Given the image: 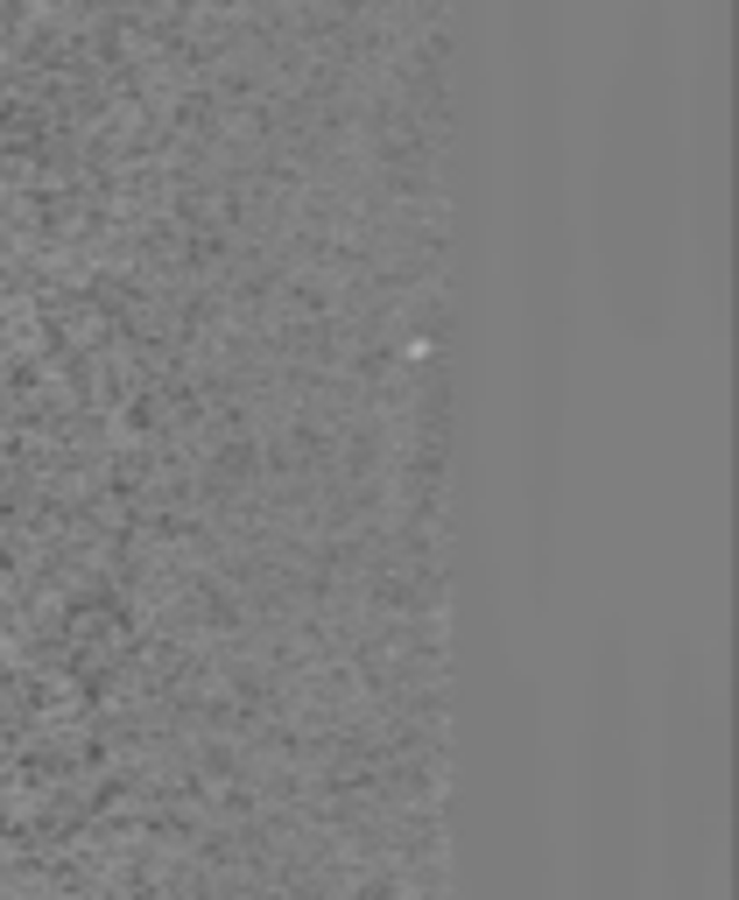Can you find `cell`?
<instances>
[{
  "label": "cell",
  "instance_id": "3957f363",
  "mask_svg": "<svg viewBox=\"0 0 739 900\" xmlns=\"http://www.w3.org/2000/svg\"><path fill=\"white\" fill-rule=\"evenodd\" d=\"M684 184L690 296L704 324L732 317V0H698L684 22Z\"/></svg>",
  "mask_w": 739,
  "mask_h": 900
},
{
  "label": "cell",
  "instance_id": "7a4b0ae2",
  "mask_svg": "<svg viewBox=\"0 0 739 900\" xmlns=\"http://www.w3.org/2000/svg\"><path fill=\"white\" fill-rule=\"evenodd\" d=\"M578 296L627 345L655 352L690 296L684 184V22L669 0H634L591 107V148L571 176Z\"/></svg>",
  "mask_w": 739,
  "mask_h": 900
},
{
  "label": "cell",
  "instance_id": "6da1fadb",
  "mask_svg": "<svg viewBox=\"0 0 739 900\" xmlns=\"http://www.w3.org/2000/svg\"><path fill=\"white\" fill-rule=\"evenodd\" d=\"M508 36V204H514V486L536 591L556 570L571 472V387H578V233H571V78L564 0H500Z\"/></svg>",
  "mask_w": 739,
  "mask_h": 900
}]
</instances>
